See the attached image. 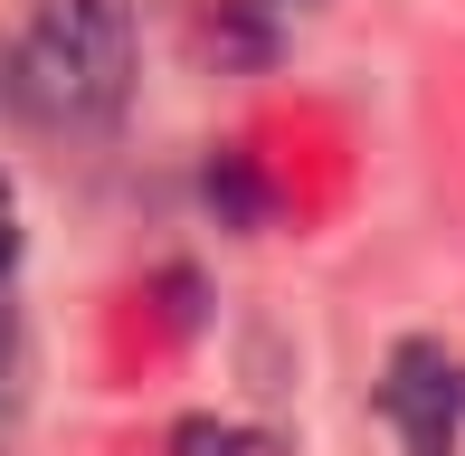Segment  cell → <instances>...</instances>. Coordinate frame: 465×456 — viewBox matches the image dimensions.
Segmentation results:
<instances>
[{"label":"cell","instance_id":"obj_1","mask_svg":"<svg viewBox=\"0 0 465 456\" xmlns=\"http://www.w3.org/2000/svg\"><path fill=\"white\" fill-rule=\"evenodd\" d=\"M134 95V10L124 0H38L10 48V105L48 134H104Z\"/></svg>","mask_w":465,"mask_h":456},{"label":"cell","instance_id":"obj_4","mask_svg":"<svg viewBox=\"0 0 465 456\" xmlns=\"http://www.w3.org/2000/svg\"><path fill=\"white\" fill-rule=\"evenodd\" d=\"M10 257H19V228H10V191H0V276H10Z\"/></svg>","mask_w":465,"mask_h":456},{"label":"cell","instance_id":"obj_2","mask_svg":"<svg viewBox=\"0 0 465 456\" xmlns=\"http://www.w3.org/2000/svg\"><path fill=\"white\" fill-rule=\"evenodd\" d=\"M380 419H390V438L409 456H456V438H465V362L447 342L409 333L390 352V371H380Z\"/></svg>","mask_w":465,"mask_h":456},{"label":"cell","instance_id":"obj_3","mask_svg":"<svg viewBox=\"0 0 465 456\" xmlns=\"http://www.w3.org/2000/svg\"><path fill=\"white\" fill-rule=\"evenodd\" d=\"M209 200H228V219H238V228L257 219V181H247L238 162H219V172H209Z\"/></svg>","mask_w":465,"mask_h":456}]
</instances>
